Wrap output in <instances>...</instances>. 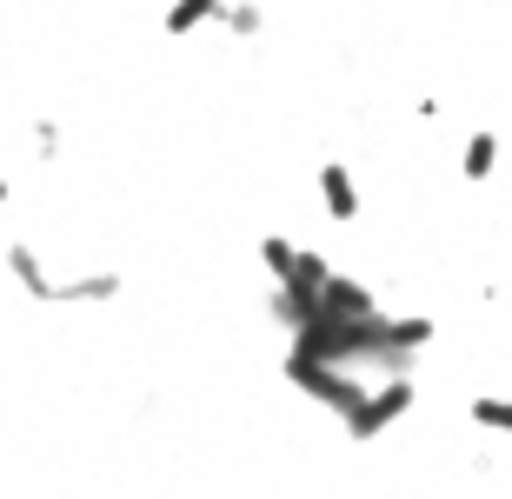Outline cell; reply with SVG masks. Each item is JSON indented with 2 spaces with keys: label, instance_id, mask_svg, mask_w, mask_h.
<instances>
[{
  "label": "cell",
  "instance_id": "7",
  "mask_svg": "<svg viewBox=\"0 0 512 499\" xmlns=\"http://www.w3.org/2000/svg\"><path fill=\"white\" fill-rule=\"evenodd\" d=\"M220 7H227V0H173L160 27H167V40H187V34H200V27H213Z\"/></svg>",
  "mask_w": 512,
  "mask_h": 499
},
{
  "label": "cell",
  "instance_id": "9",
  "mask_svg": "<svg viewBox=\"0 0 512 499\" xmlns=\"http://www.w3.org/2000/svg\"><path fill=\"white\" fill-rule=\"evenodd\" d=\"M220 27H227L233 40H253L266 27V14H260V0H227V7H220Z\"/></svg>",
  "mask_w": 512,
  "mask_h": 499
},
{
  "label": "cell",
  "instance_id": "11",
  "mask_svg": "<svg viewBox=\"0 0 512 499\" xmlns=\"http://www.w3.org/2000/svg\"><path fill=\"white\" fill-rule=\"evenodd\" d=\"M0 207H14V180L7 173H0Z\"/></svg>",
  "mask_w": 512,
  "mask_h": 499
},
{
  "label": "cell",
  "instance_id": "1",
  "mask_svg": "<svg viewBox=\"0 0 512 499\" xmlns=\"http://www.w3.org/2000/svg\"><path fill=\"white\" fill-rule=\"evenodd\" d=\"M253 260H260L266 280L286 287L306 313L320 307V287H326V273H333V260H326L320 247H300V240H286V233H266L260 247H253Z\"/></svg>",
  "mask_w": 512,
  "mask_h": 499
},
{
  "label": "cell",
  "instance_id": "3",
  "mask_svg": "<svg viewBox=\"0 0 512 499\" xmlns=\"http://www.w3.org/2000/svg\"><path fill=\"white\" fill-rule=\"evenodd\" d=\"M120 293H127V273L94 267V273H67V280H54V307H114Z\"/></svg>",
  "mask_w": 512,
  "mask_h": 499
},
{
  "label": "cell",
  "instance_id": "4",
  "mask_svg": "<svg viewBox=\"0 0 512 499\" xmlns=\"http://www.w3.org/2000/svg\"><path fill=\"white\" fill-rule=\"evenodd\" d=\"M320 213L333 220V227H353V220L366 213L360 180H353V167H346V160H326V167H320Z\"/></svg>",
  "mask_w": 512,
  "mask_h": 499
},
{
  "label": "cell",
  "instance_id": "6",
  "mask_svg": "<svg viewBox=\"0 0 512 499\" xmlns=\"http://www.w3.org/2000/svg\"><path fill=\"white\" fill-rule=\"evenodd\" d=\"M499 160H506V140L493 134V127H473V134L459 140V180H473V187H486L499 173Z\"/></svg>",
  "mask_w": 512,
  "mask_h": 499
},
{
  "label": "cell",
  "instance_id": "8",
  "mask_svg": "<svg viewBox=\"0 0 512 499\" xmlns=\"http://www.w3.org/2000/svg\"><path fill=\"white\" fill-rule=\"evenodd\" d=\"M466 420L499 433V440H512V400H499V393H473V400H466Z\"/></svg>",
  "mask_w": 512,
  "mask_h": 499
},
{
  "label": "cell",
  "instance_id": "10",
  "mask_svg": "<svg viewBox=\"0 0 512 499\" xmlns=\"http://www.w3.org/2000/svg\"><path fill=\"white\" fill-rule=\"evenodd\" d=\"M34 154L40 160H60V120H47V114L34 120Z\"/></svg>",
  "mask_w": 512,
  "mask_h": 499
},
{
  "label": "cell",
  "instance_id": "2",
  "mask_svg": "<svg viewBox=\"0 0 512 499\" xmlns=\"http://www.w3.org/2000/svg\"><path fill=\"white\" fill-rule=\"evenodd\" d=\"M413 400H419V386H413V366H399V373H386L380 386H366L360 400L340 413V426L353 433V440H380L386 426H399L406 413H413Z\"/></svg>",
  "mask_w": 512,
  "mask_h": 499
},
{
  "label": "cell",
  "instance_id": "5",
  "mask_svg": "<svg viewBox=\"0 0 512 499\" xmlns=\"http://www.w3.org/2000/svg\"><path fill=\"white\" fill-rule=\"evenodd\" d=\"M0 260H7V280H14V287L27 293V300L54 307V273H47V260H40V253L27 247V240H7V253H0Z\"/></svg>",
  "mask_w": 512,
  "mask_h": 499
}]
</instances>
